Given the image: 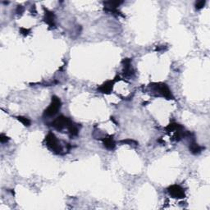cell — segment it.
Returning <instances> with one entry per match:
<instances>
[{"label":"cell","instance_id":"obj_1","mask_svg":"<svg viewBox=\"0 0 210 210\" xmlns=\"http://www.w3.org/2000/svg\"><path fill=\"white\" fill-rule=\"evenodd\" d=\"M45 142H46V146L54 153L56 154H60L63 151V149L61 147V145L59 141L55 136V135L52 132H49V134L45 137Z\"/></svg>","mask_w":210,"mask_h":210},{"label":"cell","instance_id":"obj_2","mask_svg":"<svg viewBox=\"0 0 210 210\" xmlns=\"http://www.w3.org/2000/svg\"><path fill=\"white\" fill-rule=\"evenodd\" d=\"M61 106H62V102L61 99L57 96L52 97L51 103L49 105L48 108L45 111L44 115L46 117H52L54 116L55 114L58 113V110H60Z\"/></svg>","mask_w":210,"mask_h":210},{"label":"cell","instance_id":"obj_3","mask_svg":"<svg viewBox=\"0 0 210 210\" xmlns=\"http://www.w3.org/2000/svg\"><path fill=\"white\" fill-rule=\"evenodd\" d=\"M73 122L67 117H64L63 115L58 117L53 122H52V126L54 127L57 131H63L65 128H68L70 126L72 125Z\"/></svg>","mask_w":210,"mask_h":210},{"label":"cell","instance_id":"obj_4","mask_svg":"<svg viewBox=\"0 0 210 210\" xmlns=\"http://www.w3.org/2000/svg\"><path fill=\"white\" fill-rule=\"evenodd\" d=\"M152 87H154V90L158 92L159 94H161L162 96L165 97L168 99H174V96L172 95V92L166 84H163V83L154 84Z\"/></svg>","mask_w":210,"mask_h":210},{"label":"cell","instance_id":"obj_5","mask_svg":"<svg viewBox=\"0 0 210 210\" xmlns=\"http://www.w3.org/2000/svg\"><path fill=\"white\" fill-rule=\"evenodd\" d=\"M168 191L171 196L176 199H183L186 196L185 191L180 186L177 185H173L168 188Z\"/></svg>","mask_w":210,"mask_h":210},{"label":"cell","instance_id":"obj_6","mask_svg":"<svg viewBox=\"0 0 210 210\" xmlns=\"http://www.w3.org/2000/svg\"><path fill=\"white\" fill-rule=\"evenodd\" d=\"M124 67V71L123 73L126 76H131L134 74V70L131 67V59L130 58H124L122 62Z\"/></svg>","mask_w":210,"mask_h":210},{"label":"cell","instance_id":"obj_7","mask_svg":"<svg viewBox=\"0 0 210 210\" xmlns=\"http://www.w3.org/2000/svg\"><path fill=\"white\" fill-rule=\"evenodd\" d=\"M44 20H45V22L49 25L50 28L55 27V22H54L55 15H54V12L49 11L48 9L45 8V18H44Z\"/></svg>","mask_w":210,"mask_h":210},{"label":"cell","instance_id":"obj_8","mask_svg":"<svg viewBox=\"0 0 210 210\" xmlns=\"http://www.w3.org/2000/svg\"><path fill=\"white\" fill-rule=\"evenodd\" d=\"M114 83H115L114 80L106 81V82L103 83V85H100L98 88V91H99L100 93H103V94H110L112 90V88H113Z\"/></svg>","mask_w":210,"mask_h":210},{"label":"cell","instance_id":"obj_9","mask_svg":"<svg viewBox=\"0 0 210 210\" xmlns=\"http://www.w3.org/2000/svg\"><path fill=\"white\" fill-rule=\"evenodd\" d=\"M102 141H103L104 147L106 149H107V150H112L115 148V146H116V143H115L112 136H107L106 138L102 139Z\"/></svg>","mask_w":210,"mask_h":210},{"label":"cell","instance_id":"obj_10","mask_svg":"<svg viewBox=\"0 0 210 210\" xmlns=\"http://www.w3.org/2000/svg\"><path fill=\"white\" fill-rule=\"evenodd\" d=\"M202 147L198 145V144L195 142L194 141H191L190 144V151L193 154H199V153L201 152Z\"/></svg>","mask_w":210,"mask_h":210},{"label":"cell","instance_id":"obj_11","mask_svg":"<svg viewBox=\"0 0 210 210\" xmlns=\"http://www.w3.org/2000/svg\"><path fill=\"white\" fill-rule=\"evenodd\" d=\"M122 1H108V2H105L104 4L106 5V7L104 9H117V7H119L120 5L122 3Z\"/></svg>","mask_w":210,"mask_h":210},{"label":"cell","instance_id":"obj_12","mask_svg":"<svg viewBox=\"0 0 210 210\" xmlns=\"http://www.w3.org/2000/svg\"><path fill=\"white\" fill-rule=\"evenodd\" d=\"M180 130H183V126L176 122L170 123L169 125L166 127V131L168 132L177 131H180Z\"/></svg>","mask_w":210,"mask_h":210},{"label":"cell","instance_id":"obj_13","mask_svg":"<svg viewBox=\"0 0 210 210\" xmlns=\"http://www.w3.org/2000/svg\"><path fill=\"white\" fill-rule=\"evenodd\" d=\"M67 130H68V132L71 135V136H76L78 135V128H77V126L74 123H72V125L67 128Z\"/></svg>","mask_w":210,"mask_h":210},{"label":"cell","instance_id":"obj_14","mask_svg":"<svg viewBox=\"0 0 210 210\" xmlns=\"http://www.w3.org/2000/svg\"><path fill=\"white\" fill-rule=\"evenodd\" d=\"M17 119L18 121L22 123L25 126H31V120L27 118V117H21V116L17 117Z\"/></svg>","mask_w":210,"mask_h":210},{"label":"cell","instance_id":"obj_15","mask_svg":"<svg viewBox=\"0 0 210 210\" xmlns=\"http://www.w3.org/2000/svg\"><path fill=\"white\" fill-rule=\"evenodd\" d=\"M121 143L122 144H127V145H129V146H133V145H135V146H137V145H138V143H137L136 141H133V140H129V139H127V140H124V141H122Z\"/></svg>","mask_w":210,"mask_h":210},{"label":"cell","instance_id":"obj_16","mask_svg":"<svg viewBox=\"0 0 210 210\" xmlns=\"http://www.w3.org/2000/svg\"><path fill=\"white\" fill-rule=\"evenodd\" d=\"M205 3H206V2H205V1H203V0L199 1V2H197L196 3H195V7H196V9L199 10V9L203 8V7H204Z\"/></svg>","mask_w":210,"mask_h":210},{"label":"cell","instance_id":"obj_17","mask_svg":"<svg viewBox=\"0 0 210 210\" xmlns=\"http://www.w3.org/2000/svg\"><path fill=\"white\" fill-rule=\"evenodd\" d=\"M20 32L21 35H23L24 36H26L28 34L30 33V29H26V28H24V27H21L20 29Z\"/></svg>","mask_w":210,"mask_h":210},{"label":"cell","instance_id":"obj_18","mask_svg":"<svg viewBox=\"0 0 210 210\" xmlns=\"http://www.w3.org/2000/svg\"><path fill=\"white\" fill-rule=\"evenodd\" d=\"M9 141V138L7 136H5L4 134H1L0 136V141L2 142V143H6L7 141Z\"/></svg>","mask_w":210,"mask_h":210},{"label":"cell","instance_id":"obj_19","mask_svg":"<svg viewBox=\"0 0 210 210\" xmlns=\"http://www.w3.org/2000/svg\"><path fill=\"white\" fill-rule=\"evenodd\" d=\"M16 12L17 14H21V15L23 12H24V7H23L22 6H17Z\"/></svg>","mask_w":210,"mask_h":210},{"label":"cell","instance_id":"obj_20","mask_svg":"<svg viewBox=\"0 0 210 210\" xmlns=\"http://www.w3.org/2000/svg\"><path fill=\"white\" fill-rule=\"evenodd\" d=\"M111 121H112L114 123H116V124H117L116 120H115V119H114V117H111Z\"/></svg>","mask_w":210,"mask_h":210}]
</instances>
